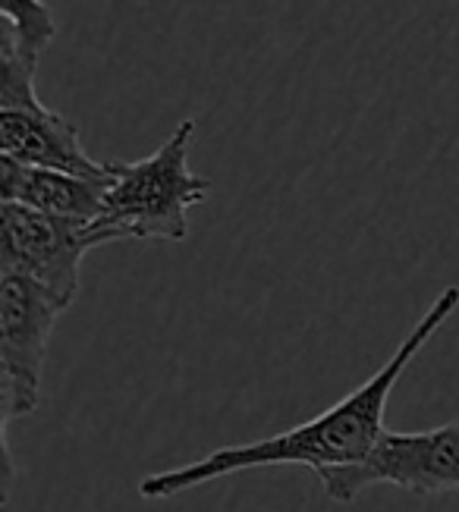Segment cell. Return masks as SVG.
Instances as JSON below:
<instances>
[{
	"instance_id": "cell-3",
	"label": "cell",
	"mask_w": 459,
	"mask_h": 512,
	"mask_svg": "<svg viewBox=\"0 0 459 512\" xmlns=\"http://www.w3.org/2000/svg\"><path fill=\"white\" fill-rule=\"evenodd\" d=\"M67 311L41 283L0 271V412L4 431L41 406L48 343L57 318Z\"/></svg>"
},
{
	"instance_id": "cell-8",
	"label": "cell",
	"mask_w": 459,
	"mask_h": 512,
	"mask_svg": "<svg viewBox=\"0 0 459 512\" xmlns=\"http://www.w3.org/2000/svg\"><path fill=\"white\" fill-rule=\"evenodd\" d=\"M4 7V26L0 35L13 41V48L23 54L29 63L38 66L41 54L51 48V41L57 35L54 13L45 0H0Z\"/></svg>"
},
{
	"instance_id": "cell-6",
	"label": "cell",
	"mask_w": 459,
	"mask_h": 512,
	"mask_svg": "<svg viewBox=\"0 0 459 512\" xmlns=\"http://www.w3.org/2000/svg\"><path fill=\"white\" fill-rule=\"evenodd\" d=\"M0 148L7 158L26 167L67 170L76 176H95V180L111 176L107 164H98L82 148L76 123L41 101L0 107Z\"/></svg>"
},
{
	"instance_id": "cell-2",
	"label": "cell",
	"mask_w": 459,
	"mask_h": 512,
	"mask_svg": "<svg viewBox=\"0 0 459 512\" xmlns=\"http://www.w3.org/2000/svg\"><path fill=\"white\" fill-rule=\"evenodd\" d=\"M195 120H183L170 139L142 161H111V186L104 198L98 227L120 239H167L183 242L189 236V211L202 205L211 180L192 173L189 145Z\"/></svg>"
},
{
	"instance_id": "cell-5",
	"label": "cell",
	"mask_w": 459,
	"mask_h": 512,
	"mask_svg": "<svg viewBox=\"0 0 459 512\" xmlns=\"http://www.w3.org/2000/svg\"><path fill=\"white\" fill-rule=\"evenodd\" d=\"M0 220H4L0 271H13L41 283L67 308L79 296L82 258L104 242H114L98 224L54 217L19 202L0 205Z\"/></svg>"
},
{
	"instance_id": "cell-7",
	"label": "cell",
	"mask_w": 459,
	"mask_h": 512,
	"mask_svg": "<svg viewBox=\"0 0 459 512\" xmlns=\"http://www.w3.org/2000/svg\"><path fill=\"white\" fill-rule=\"evenodd\" d=\"M107 186H111V176L95 180V176H76L67 170L26 167L0 154V198L54 217L98 224L104 214Z\"/></svg>"
},
{
	"instance_id": "cell-4",
	"label": "cell",
	"mask_w": 459,
	"mask_h": 512,
	"mask_svg": "<svg viewBox=\"0 0 459 512\" xmlns=\"http://www.w3.org/2000/svg\"><path fill=\"white\" fill-rule=\"evenodd\" d=\"M318 481L334 503H353L371 484H393L419 497L459 491V421L406 434L384 431L365 462L331 469Z\"/></svg>"
},
{
	"instance_id": "cell-1",
	"label": "cell",
	"mask_w": 459,
	"mask_h": 512,
	"mask_svg": "<svg viewBox=\"0 0 459 512\" xmlns=\"http://www.w3.org/2000/svg\"><path fill=\"white\" fill-rule=\"evenodd\" d=\"M459 308V286L441 289L425 315L415 321V327L406 333V340L393 349L390 359L368 377L362 387L346 393L331 409L321 415L302 421V425L265 437L252 443H239V447L214 450L211 456L199 462L177 465L170 472H158L139 481L142 500H167L186 491H195L208 481L239 475L249 469H268V465H305L315 475H324L331 469H346V465H359L378 447L384 428L387 399L403 377V371L412 365L437 330H441L453 311Z\"/></svg>"
}]
</instances>
